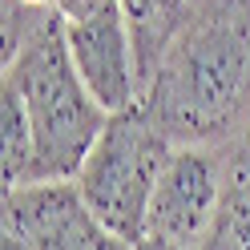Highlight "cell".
Masks as SVG:
<instances>
[{
    "label": "cell",
    "mask_w": 250,
    "mask_h": 250,
    "mask_svg": "<svg viewBox=\"0 0 250 250\" xmlns=\"http://www.w3.org/2000/svg\"><path fill=\"white\" fill-rule=\"evenodd\" d=\"M137 250H174V246H166V242H158V238H142Z\"/></svg>",
    "instance_id": "cell-10"
},
{
    "label": "cell",
    "mask_w": 250,
    "mask_h": 250,
    "mask_svg": "<svg viewBox=\"0 0 250 250\" xmlns=\"http://www.w3.org/2000/svg\"><path fill=\"white\" fill-rule=\"evenodd\" d=\"M37 142H33V121H28L24 97L17 85L0 81V174H4V194L17 190L33 174Z\"/></svg>",
    "instance_id": "cell-8"
},
{
    "label": "cell",
    "mask_w": 250,
    "mask_h": 250,
    "mask_svg": "<svg viewBox=\"0 0 250 250\" xmlns=\"http://www.w3.org/2000/svg\"><path fill=\"white\" fill-rule=\"evenodd\" d=\"M206 250H250V121L222 149V210Z\"/></svg>",
    "instance_id": "cell-7"
},
{
    "label": "cell",
    "mask_w": 250,
    "mask_h": 250,
    "mask_svg": "<svg viewBox=\"0 0 250 250\" xmlns=\"http://www.w3.org/2000/svg\"><path fill=\"white\" fill-rule=\"evenodd\" d=\"M0 81L17 85V93L24 97V109H28V121H33L37 158H33V174H28L24 186L73 182L113 113L81 81L73 53H69V41H65V21L57 12H49L28 33L17 57L4 65Z\"/></svg>",
    "instance_id": "cell-2"
},
{
    "label": "cell",
    "mask_w": 250,
    "mask_h": 250,
    "mask_svg": "<svg viewBox=\"0 0 250 250\" xmlns=\"http://www.w3.org/2000/svg\"><path fill=\"white\" fill-rule=\"evenodd\" d=\"M222 210V153L218 146H174L149 198L146 238L174 250H206Z\"/></svg>",
    "instance_id": "cell-4"
},
{
    "label": "cell",
    "mask_w": 250,
    "mask_h": 250,
    "mask_svg": "<svg viewBox=\"0 0 250 250\" xmlns=\"http://www.w3.org/2000/svg\"><path fill=\"white\" fill-rule=\"evenodd\" d=\"M37 4H49V0H37Z\"/></svg>",
    "instance_id": "cell-11"
},
{
    "label": "cell",
    "mask_w": 250,
    "mask_h": 250,
    "mask_svg": "<svg viewBox=\"0 0 250 250\" xmlns=\"http://www.w3.org/2000/svg\"><path fill=\"white\" fill-rule=\"evenodd\" d=\"M4 234L28 250H137L89 214L73 182H33L4 194Z\"/></svg>",
    "instance_id": "cell-5"
},
{
    "label": "cell",
    "mask_w": 250,
    "mask_h": 250,
    "mask_svg": "<svg viewBox=\"0 0 250 250\" xmlns=\"http://www.w3.org/2000/svg\"><path fill=\"white\" fill-rule=\"evenodd\" d=\"M174 146H222L250 121V0H202L142 93Z\"/></svg>",
    "instance_id": "cell-1"
},
{
    "label": "cell",
    "mask_w": 250,
    "mask_h": 250,
    "mask_svg": "<svg viewBox=\"0 0 250 250\" xmlns=\"http://www.w3.org/2000/svg\"><path fill=\"white\" fill-rule=\"evenodd\" d=\"M49 4H53V12L61 21H77V17H89V12L113 4V0H49Z\"/></svg>",
    "instance_id": "cell-9"
},
{
    "label": "cell",
    "mask_w": 250,
    "mask_h": 250,
    "mask_svg": "<svg viewBox=\"0 0 250 250\" xmlns=\"http://www.w3.org/2000/svg\"><path fill=\"white\" fill-rule=\"evenodd\" d=\"M65 41L81 81L109 113H121L142 101V77H137V53L125 24L121 0L105 4L89 17L65 21Z\"/></svg>",
    "instance_id": "cell-6"
},
{
    "label": "cell",
    "mask_w": 250,
    "mask_h": 250,
    "mask_svg": "<svg viewBox=\"0 0 250 250\" xmlns=\"http://www.w3.org/2000/svg\"><path fill=\"white\" fill-rule=\"evenodd\" d=\"M169 149H174V142L153 125L146 105L137 101L105 121V129L93 142L89 158L81 162L73 186L105 230H113L117 238L137 246L146 238L149 198L158 190Z\"/></svg>",
    "instance_id": "cell-3"
}]
</instances>
